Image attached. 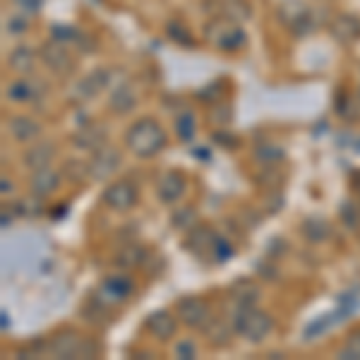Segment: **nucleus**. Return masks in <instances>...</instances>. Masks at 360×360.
Here are the masks:
<instances>
[{"label":"nucleus","mask_w":360,"mask_h":360,"mask_svg":"<svg viewBox=\"0 0 360 360\" xmlns=\"http://www.w3.org/2000/svg\"><path fill=\"white\" fill-rule=\"evenodd\" d=\"M15 3L22 8V13H27V15H37L39 10H41L44 0H15Z\"/></svg>","instance_id":"a211bd4d"},{"label":"nucleus","mask_w":360,"mask_h":360,"mask_svg":"<svg viewBox=\"0 0 360 360\" xmlns=\"http://www.w3.org/2000/svg\"><path fill=\"white\" fill-rule=\"evenodd\" d=\"M8 96L15 98V101H29L34 96L32 84L29 82H15L13 86H8Z\"/></svg>","instance_id":"4468645a"},{"label":"nucleus","mask_w":360,"mask_h":360,"mask_svg":"<svg viewBox=\"0 0 360 360\" xmlns=\"http://www.w3.org/2000/svg\"><path fill=\"white\" fill-rule=\"evenodd\" d=\"M8 63L15 72H29V70L34 68V51L27 49V46H20V49H15L13 53H10Z\"/></svg>","instance_id":"1a4fd4ad"},{"label":"nucleus","mask_w":360,"mask_h":360,"mask_svg":"<svg viewBox=\"0 0 360 360\" xmlns=\"http://www.w3.org/2000/svg\"><path fill=\"white\" fill-rule=\"evenodd\" d=\"M135 101H137V96H135V91L130 89V86H118L115 89V94L111 96V106H113V111H118V113H123V111H130L132 106H135Z\"/></svg>","instance_id":"9d476101"},{"label":"nucleus","mask_w":360,"mask_h":360,"mask_svg":"<svg viewBox=\"0 0 360 360\" xmlns=\"http://www.w3.org/2000/svg\"><path fill=\"white\" fill-rule=\"evenodd\" d=\"M147 329L159 336V339H168V336L176 334V319L168 315V312H154L147 319Z\"/></svg>","instance_id":"39448f33"},{"label":"nucleus","mask_w":360,"mask_h":360,"mask_svg":"<svg viewBox=\"0 0 360 360\" xmlns=\"http://www.w3.org/2000/svg\"><path fill=\"white\" fill-rule=\"evenodd\" d=\"M49 159H51V149H46V147H37L32 154L27 156V161H29V164H32L34 168L49 166Z\"/></svg>","instance_id":"2eb2a0df"},{"label":"nucleus","mask_w":360,"mask_h":360,"mask_svg":"<svg viewBox=\"0 0 360 360\" xmlns=\"http://www.w3.org/2000/svg\"><path fill=\"white\" fill-rule=\"evenodd\" d=\"M332 34H334V39H339V41H344V44L356 41V39H360V20H356V17H351V15L336 17V22L332 25Z\"/></svg>","instance_id":"20e7f679"},{"label":"nucleus","mask_w":360,"mask_h":360,"mask_svg":"<svg viewBox=\"0 0 360 360\" xmlns=\"http://www.w3.org/2000/svg\"><path fill=\"white\" fill-rule=\"evenodd\" d=\"M44 60L49 63V68H53L56 72H65V70L70 68V56L63 46H46Z\"/></svg>","instance_id":"6e6552de"},{"label":"nucleus","mask_w":360,"mask_h":360,"mask_svg":"<svg viewBox=\"0 0 360 360\" xmlns=\"http://www.w3.org/2000/svg\"><path fill=\"white\" fill-rule=\"evenodd\" d=\"M27 13H22V15H13L8 20V32L10 34H22V32H27Z\"/></svg>","instance_id":"f3484780"},{"label":"nucleus","mask_w":360,"mask_h":360,"mask_svg":"<svg viewBox=\"0 0 360 360\" xmlns=\"http://www.w3.org/2000/svg\"><path fill=\"white\" fill-rule=\"evenodd\" d=\"M205 32H207V41L221 51H238L245 44V32H243V27L231 25V22H226V20L209 22Z\"/></svg>","instance_id":"f03ea898"},{"label":"nucleus","mask_w":360,"mask_h":360,"mask_svg":"<svg viewBox=\"0 0 360 360\" xmlns=\"http://www.w3.org/2000/svg\"><path fill=\"white\" fill-rule=\"evenodd\" d=\"M10 130H13V135L17 139L27 142L29 137H34L39 132V125L34 123V120H29V118H13V120H10Z\"/></svg>","instance_id":"9b49d317"},{"label":"nucleus","mask_w":360,"mask_h":360,"mask_svg":"<svg viewBox=\"0 0 360 360\" xmlns=\"http://www.w3.org/2000/svg\"><path fill=\"white\" fill-rule=\"evenodd\" d=\"M103 200H106V205L115 209V212H125V209L135 207L137 202V190L132 183H127V180H120V183H113L111 188L106 190V195H103Z\"/></svg>","instance_id":"7ed1b4c3"},{"label":"nucleus","mask_w":360,"mask_h":360,"mask_svg":"<svg viewBox=\"0 0 360 360\" xmlns=\"http://www.w3.org/2000/svg\"><path fill=\"white\" fill-rule=\"evenodd\" d=\"M178 132H180V137L183 139H190L195 135V118H193V113H185V123H183V118L178 120Z\"/></svg>","instance_id":"dca6fc26"},{"label":"nucleus","mask_w":360,"mask_h":360,"mask_svg":"<svg viewBox=\"0 0 360 360\" xmlns=\"http://www.w3.org/2000/svg\"><path fill=\"white\" fill-rule=\"evenodd\" d=\"M178 356H190V358H193V356H195V348L190 346V344H185V346L180 344V346H178Z\"/></svg>","instance_id":"6ab92c4d"},{"label":"nucleus","mask_w":360,"mask_h":360,"mask_svg":"<svg viewBox=\"0 0 360 360\" xmlns=\"http://www.w3.org/2000/svg\"><path fill=\"white\" fill-rule=\"evenodd\" d=\"M125 142L130 147V152H135L137 156H154L166 144V135L161 132L156 120L144 118L130 127V132L125 135Z\"/></svg>","instance_id":"f257e3e1"},{"label":"nucleus","mask_w":360,"mask_h":360,"mask_svg":"<svg viewBox=\"0 0 360 360\" xmlns=\"http://www.w3.org/2000/svg\"><path fill=\"white\" fill-rule=\"evenodd\" d=\"M168 37H171L173 41H178V44H183V46H188V49H193V46H195V39L188 34V29L180 27V25H176V22H171V25H168Z\"/></svg>","instance_id":"f8f14e48"},{"label":"nucleus","mask_w":360,"mask_h":360,"mask_svg":"<svg viewBox=\"0 0 360 360\" xmlns=\"http://www.w3.org/2000/svg\"><path fill=\"white\" fill-rule=\"evenodd\" d=\"M183 195V178L178 173H166L159 183V197L164 202H176Z\"/></svg>","instance_id":"0eeeda50"},{"label":"nucleus","mask_w":360,"mask_h":360,"mask_svg":"<svg viewBox=\"0 0 360 360\" xmlns=\"http://www.w3.org/2000/svg\"><path fill=\"white\" fill-rule=\"evenodd\" d=\"M178 310H180V315H183V319L190 324V327H200V324L205 322V317H207V305L200 303V300H195V298L183 300V303L178 305Z\"/></svg>","instance_id":"423d86ee"},{"label":"nucleus","mask_w":360,"mask_h":360,"mask_svg":"<svg viewBox=\"0 0 360 360\" xmlns=\"http://www.w3.org/2000/svg\"><path fill=\"white\" fill-rule=\"evenodd\" d=\"M103 288L113 291V293H115V298L123 300L125 295L132 291V283H130V278H111V281H106V286H103Z\"/></svg>","instance_id":"ddd939ff"}]
</instances>
